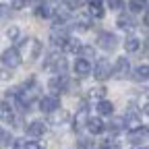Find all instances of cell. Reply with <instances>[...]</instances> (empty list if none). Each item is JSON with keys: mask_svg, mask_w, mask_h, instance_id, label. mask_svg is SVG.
<instances>
[{"mask_svg": "<svg viewBox=\"0 0 149 149\" xmlns=\"http://www.w3.org/2000/svg\"><path fill=\"white\" fill-rule=\"evenodd\" d=\"M64 120H66V112H60V114H56V116L52 118V122H54V124H62Z\"/></svg>", "mask_w": 149, "mask_h": 149, "instance_id": "32", "label": "cell"}, {"mask_svg": "<svg viewBox=\"0 0 149 149\" xmlns=\"http://www.w3.org/2000/svg\"><path fill=\"white\" fill-rule=\"evenodd\" d=\"M89 2H102V0H89Z\"/></svg>", "mask_w": 149, "mask_h": 149, "instance_id": "40", "label": "cell"}, {"mask_svg": "<svg viewBox=\"0 0 149 149\" xmlns=\"http://www.w3.org/2000/svg\"><path fill=\"white\" fill-rule=\"evenodd\" d=\"M104 95H106V87H104V85L93 87V89L89 91V97H91V100H97V102H100V100H104Z\"/></svg>", "mask_w": 149, "mask_h": 149, "instance_id": "21", "label": "cell"}, {"mask_svg": "<svg viewBox=\"0 0 149 149\" xmlns=\"http://www.w3.org/2000/svg\"><path fill=\"white\" fill-rule=\"evenodd\" d=\"M143 112H145V114L149 116V104H145V108H143Z\"/></svg>", "mask_w": 149, "mask_h": 149, "instance_id": "39", "label": "cell"}, {"mask_svg": "<svg viewBox=\"0 0 149 149\" xmlns=\"http://www.w3.org/2000/svg\"><path fill=\"white\" fill-rule=\"evenodd\" d=\"M72 70H74V74H77V77H87V74L93 70V66H91V62H89L87 58H77V60H74Z\"/></svg>", "mask_w": 149, "mask_h": 149, "instance_id": "8", "label": "cell"}, {"mask_svg": "<svg viewBox=\"0 0 149 149\" xmlns=\"http://www.w3.org/2000/svg\"><path fill=\"white\" fill-rule=\"evenodd\" d=\"M58 108H60V100L56 95H44L40 100V110L46 112V114H52V112H56Z\"/></svg>", "mask_w": 149, "mask_h": 149, "instance_id": "5", "label": "cell"}, {"mask_svg": "<svg viewBox=\"0 0 149 149\" xmlns=\"http://www.w3.org/2000/svg\"><path fill=\"white\" fill-rule=\"evenodd\" d=\"M0 60H2L4 66L17 68L19 64H21V54H19V50H15V48H8V50H4L2 54H0Z\"/></svg>", "mask_w": 149, "mask_h": 149, "instance_id": "3", "label": "cell"}, {"mask_svg": "<svg viewBox=\"0 0 149 149\" xmlns=\"http://www.w3.org/2000/svg\"><path fill=\"white\" fill-rule=\"evenodd\" d=\"M128 70H130V62L124 58V56H120V58L114 62V72H112V77L114 79H124L128 74Z\"/></svg>", "mask_w": 149, "mask_h": 149, "instance_id": "6", "label": "cell"}, {"mask_svg": "<svg viewBox=\"0 0 149 149\" xmlns=\"http://www.w3.org/2000/svg\"><path fill=\"white\" fill-rule=\"evenodd\" d=\"M10 77H13V68H10V66L0 68V79H2V81H8Z\"/></svg>", "mask_w": 149, "mask_h": 149, "instance_id": "29", "label": "cell"}, {"mask_svg": "<svg viewBox=\"0 0 149 149\" xmlns=\"http://www.w3.org/2000/svg\"><path fill=\"white\" fill-rule=\"evenodd\" d=\"M25 145H27V141L19 139V141H15V143H13V149H25Z\"/></svg>", "mask_w": 149, "mask_h": 149, "instance_id": "34", "label": "cell"}, {"mask_svg": "<svg viewBox=\"0 0 149 149\" xmlns=\"http://www.w3.org/2000/svg\"><path fill=\"white\" fill-rule=\"evenodd\" d=\"M102 149H120V145H118L116 141H110V139H106V141L102 143Z\"/></svg>", "mask_w": 149, "mask_h": 149, "instance_id": "31", "label": "cell"}, {"mask_svg": "<svg viewBox=\"0 0 149 149\" xmlns=\"http://www.w3.org/2000/svg\"><path fill=\"white\" fill-rule=\"evenodd\" d=\"M108 4H110V8H120L122 0H108Z\"/></svg>", "mask_w": 149, "mask_h": 149, "instance_id": "35", "label": "cell"}, {"mask_svg": "<svg viewBox=\"0 0 149 149\" xmlns=\"http://www.w3.org/2000/svg\"><path fill=\"white\" fill-rule=\"evenodd\" d=\"M42 50H44V46H42L40 40H31V54H29V58L37 60V58H40V54H42Z\"/></svg>", "mask_w": 149, "mask_h": 149, "instance_id": "15", "label": "cell"}, {"mask_svg": "<svg viewBox=\"0 0 149 149\" xmlns=\"http://www.w3.org/2000/svg\"><path fill=\"white\" fill-rule=\"evenodd\" d=\"M135 79L137 81H149V64H141L135 68Z\"/></svg>", "mask_w": 149, "mask_h": 149, "instance_id": "14", "label": "cell"}, {"mask_svg": "<svg viewBox=\"0 0 149 149\" xmlns=\"http://www.w3.org/2000/svg\"><path fill=\"white\" fill-rule=\"evenodd\" d=\"M35 15L40 17V19H50L52 17V8L48 4H40V6L35 8Z\"/></svg>", "mask_w": 149, "mask_h": 149, "instance_id": "23", "label": "cell"}, {"mask_svg": "<svg viewBox=\"0 0 149 149\" xmlns=\"http://www.w3.org/2000/svg\"><path fill=\"white\" fill-rule=\"evenodd\" d=\"M147 6L145 0H128V10L130 13H143Z\"/></svg>", "mask_w": 149, "mask_h": 149, "instance_id": "16", "label": "cell"}, {"mask_svg": "<svg viewBox=\"0 0 149 149\" xmlns=\"http://www.w3.org/2000/svg\"><path fill=\"white\" fill-rule=\"evenodd\" d=\"M81 54H83V56H91V54H93V48H89V46H83V48H81Z\"/></svg>", "mask_w": 149, "mask_h": 149, "instance_id": "36", "label": "cell"}, {"mask_svg": "<svg viewBox=\"0 0 149 149\" xmlns=\"http://www.w3.org/2000/svg\"><path fill=\"white\" fill-rule=\"evenodd\" d=\"M10 13V6H0V17H6Z\"/></svg>", "mask_w": 149, "mask_h": 149, "instance_id": "37", "label": "cell"}, {"mask_svg": "<svg viewBox=\"0 0 149 149\" xmlns=\"http://www.w3.org/2000/svg\"><path fill=\"white\" fill-rule=\"evenodd\" d=\"M112 72H114V66H110V62L106 58L97 60V64L93 66V77H95L97 81H106L112 77Z\"/></svg>", "mask_w": 149, "mask_h": 149, "instance_id": "1", "label": "cell"}, {"mask_svg": "<svg viewBox=\"0 0 149 149\" xmlns=\"http://www.w3.org/2000/svg\"><path fill=\"white\" fill-rule=\"evenodd\" d=\"M124 122H126V128H128V130H137V128H141V120H139L137 116H133V114L126 116Z\"/></svg>", "mask_w": 149, "mask_h": 149, "instance_id": "20", "label": "cell"}, {"mask_svg": "<svg viewBox=\"0 0 149 149\" xmlns=\"http://www.w3.org/2000/svg\"><path fill=\"white\" fill-rule=\"evenodd\" d=\"M54 70H58V74H64V70H66V60L62 58V56H60L58 60H56V64H54Z\"/></svg>", "mask_w": 149, "mask_h": 149, "instance_id": "26", "label": "cell"}, {"mask_svg": "<svg viewBox=\"0 0 149 149\" xmlns=\"http://www.w3.org/2000/svg\"><path fill=\"white\" fill-rule=\"evenodd\" d=\"M141 48V42L137 40V37H128V40L124 42V50L126 52H137Z\"/></svg>", "mask_w": 149, "mask_h": 149, "instance_id": "19", "label": "cell"}, {"mask_svg": "<svg viewBox=\"0 0 149 149\" xmlns=\"http://www.w3.org/2000/svg\"><path fill=\"white\" fill-rule=\"evenodd\" d=\"M97 46L102 50H106V52H112V50H116V46H118V37L114 33H110V31H102L97 35Z\"/></svg>", "mask_w": 149, "mask_h": 149, "instance_id": "2", "label": "cell"}, {"mask_svg": "<svg viewBox=\"0 0 149 149\" xmlns=\"http://www.w3.org/2000/svg\"><path fill=\"white\" fill-rule=\"evenodd\" d=\"M122 128H126L124 118H112V120H110V133H112V135H118Z\"/></svg>", "mask_w": 149, "mask_h": 149, "instance_id": "13", "label": "cell"}, {"mask_svg": "<svg viewBox=\"0 0 149 149\" xmlns=\"http://www.w3.org/2000/svg\"><path fill=\"white\" fill-rule=\"evenodd\" d=\"M13 139H10V133L8 130H4V128H0V145H8Z\"/></svg>", "mask_w": 149, "mask_h": 149, "instance_id": "27", "label": "cell"}, {"mask_svg": "<svg viewBox=\"0 0 149 149\" xmlns=\"http://www.w3.org/2000/svg\"><path fill=\"white\" fill-rule=\"evenodd\" d=\"M147 139H149V128H145V126H141V128H137V130H130V135H128L130 145H141V143H145Z\"/></svg>", "mask_w": 149, "mask_h": 149, "instance_id": "9", "label": "cell"}, {"mask_svg": "<svg viewBox=\"0 0 149 149\" xmlns=\"http://www.w3.org/2000/svg\"><path fill=\"white\" fill-rule=\"evenodd\" d=\"M0 118H2V120H8V122L15 120V110H13V106H10L8 102H2V104H0Z\"/></svg>", "mask_w": 149, "mask_h": 149, "instance_id": "10", "label": "cell"}, {"mask_svg": "<svg viewBox=\"0 0 149 149\" xmlns=\"http://www.w3.org/2000/svg\"><path fill=\"white\" fill-rule=\"evenodd\" d=\"M46 130H48V126H46V122H42V120H33V122L27 124V135L33 137V139L44 137V135H46Z\"/></svg>", "mask_w": 149, "mask_h": 149, "instance_id": "7", "label": "cell"}, {"mask_svg": "<svg viewBox=\"0 0 149 149\" xmlns=\"http://www.w3.org/2000/svg\"><path fill=\"white\" fill-rule=\"evenodd\" d=\"M77 48H79V42L74 40V37H66L64 40V44H62V52H77Z\"/></svg>", "mask_w": 149, "mask_h": 149, "instance_id": "17", "label": "cell"}, {"mask_svg": "<svg viewBox=\"0 0 149 149\" xmlns=\"http://www.w3.org/2000/svg\"><path fill=\"white\" fill-rule=\"evenodd\" d=\"M25 149H44V145H42L40 141H27Z\"/></svg>", "mask_w": 149, "mask_h": 149, "instance_id": "33", "label": "cell"}, {"mask_svg": "<svg viewBox=\"0 0 149 149\" xmlns=\"http://www.w3.org/2000/svg\"><path fill=\"white\" fill-rule=\"evenodd\" d=\"M133 25H135L133 17H128V15H122V17H118V27H120V29H130Z\"/></svg>", "mask_w": 149, "mask_h": 149, "instance_id": "22", "label": "cell"}, {"mask_svg": "<svg viewBox=\"0 0 149 149\" xmlns=\"http://www.w3.org/2000/svg\"><path fill=\"white\" fill-rule=\"evenodd\" d=\"M87 130H89L91 135H100L102 130H104V122L100 118H89L87 120Z\"/></svg>", "mask_w": 149, "mask_h": 149, "instance_id": "12", "label": "cell"}, {"mask_svg": "<svg viewBox=\"0 0 149 149\" xmlns=\"http://www.w3.org/2000/svg\"><path fill=\"white\" fill-rule=\"evenodd\" d=\"M112 112H114V104H112V102H108V100H100L97 102V114L112 116Z\"/></svg>", "mask_w": 149, "mask_h": 149, "instance_id": "11", "label": "cell"}, {"mask_svg": "<svg viewBox=\"0 0 149 149\" xmlns=\"http://www.w3.org/2000/svg\"><path fill=\"white\" fill-rule=\"evenodd\" d=\"M27 2H29V0H10V6H13L15 10H21V8L27 6Z\"/></svg>", "mask_w": 149, "mask_h": 149, "instance_id": "30", "label": "cell"}, {"mask_svg": "<svg viewBox=\"0 0 149 149\" xmlns=\"http://www.w3.org/2000/svg\"><path fill=\"white\" fill-rule=\"evenodd\" d=\"M143 23H145V25H149V8H147V10H145V15H143Z\"/></svg>", "mask_w": 149, "mask_h": 149, "instance_id": "38", "label": "cell"}, {"mask_svg": "<svg viewBox=\"0 0 149 149\" xmlns=\"http://www.w3.org/2000/svg\"><path fill=\"white\" fill-rule=\"evenodd\" d=\"M64 4H66V8L74 10V8H81L83 6V0H64Z\"/></svg>", "mask_w": 149, "mask_h": 149, "instance_id": "28", "label": "cell"}, {"mask_svg": "<svg viewBox=\"0 0 149 149\" xmlns=\"http://www.w3.org/2000/svg\"><path fill=\"white\" fill-rule=\"evenodd\" d=\"M89 13H91V17L102 19V17H104V6H102V2H89Z\"/></svg>", "mask_w": 149, "mask_h": 149, "instance_id": "18", "label": "cell"}, {"mask_svg": "<svg viewBox=\"0 0 149 149\" xmlns=\"http://www.w3.org/2000/svg\"><path fill=\"white\" fill-rule=\"evenodd\" d=\"M48 89L52 91V95H58V93H64L68 89V79L64 74H58V77H52L48 81Z\"/></svg>", "mask_w": 149, "mask_h": 149, "instance_id": "4", "label": "cell"}, {"mask_svg": "<svg viewBox=\"0 0 149 149\" xmlns=\"http://www.w3.org/2000/svg\"><path fill=\"white\" fill-rule=\"evenodd\" d=\"M77 147H79V149H93V139L83 137V139H79V141H77Z\"/></svg>", "mask_w": 149, "mask_h": 149, "instance_id": "24", "label": "cell"}, {"mask_svg": "<svg viewBox=\"0 0 149 149\" xmlns=\"http://www.w3.org/2000/svg\"><path fill=\"white\" fill-rule=\"evenodd\" d=\"M147 93H149V89H147Z\"/></svg>", "mask_w": 149, "mask_h": 149, "instance_id": "41", "label": "cell"}, {"mask_svg": "<svg viewBox=\"0 0 149 149\" xmlns=\"http://www.w3.org/2000/svg\"><path fill=\"white\" fill-rule=\"evenodd\" d=\"M6 37H8L10 42H17V40H19V27H17V25L8 27V29H6Z\"/></svg>", "mask_w": 149, "mask_h": 149, "instance_id": "25", "label": "cell"}]
</instances>
